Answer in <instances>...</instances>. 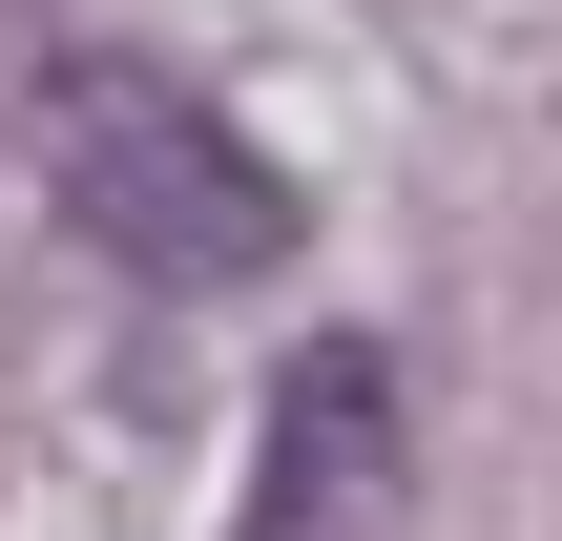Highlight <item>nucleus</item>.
Here are the masks:
<instances>
[{"label": "nucleus", "instance_id": "obj_1", "mask_svg": "<svg viewBox=\"0 0 562 541\" xmlns=\"http://www.w3.org/2000/svg\"><path fill=\"white\" fill-rule=\"evenodd\" d=\"M42 188H63V229H83L104 271H146V292H250V271H292V188H271L250 125L188 104L167 63H63V83H42Z\"/></svg>", "mask_w": 562, "mask_h": 541}, {"label": "nucleus", "instance_id": "obj_2", "mask_svg": "<svg viewBox=\"0 0 562 541\" xmlns=\"http://www.w3.org/2000/svg\"><path fill=\"white\" fill-rule=\"evenodd\" d=\"M375 459H396V396H375V354H313V375L271 396L250 541H334V521H375Z\"/></svg>", "mask_w": 562, "mask_h": 541}]
</instances>
